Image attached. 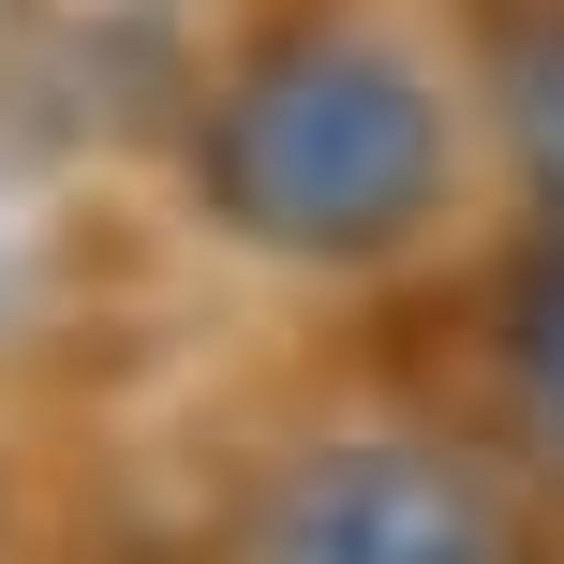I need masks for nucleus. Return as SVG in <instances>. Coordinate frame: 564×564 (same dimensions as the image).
Segmentation results:
<instances>
[{"label":"nucleus","instance_id":"obj_4","mask_svg":"<svg viewBox=\"0 0 564 564\" xmlns=\"http://www.w3.org/2000/svg\"><path fill=\"white\" fill-rule=\"evenodd\" d=\"M506 387H520V416H535V446L564 460V238H550L535 297H520V327H506Z\"/></svg>","mask_w":564,"mask_h":564},{"label":"nucleus","instance_id":"obj_3","mask_svg":"<svg viewBox=\"0 0 564 564\" xmlns=\"http://www.w3.org/2000/svg\"><path fill=\"white\" fill-rule=\"evenodd\" d=\"M490 105H506L520 194H535V208H550V238H564V0H535V15L490 45Z\"/></svg>","mask_w":564,"mask_h":564},{"label":"nucleus","instance_id":"obj_2","mask_svg":"<svg viewBox=\"0 0 564 564\" xmlns=\"http://www.w3.org/2000/svg\"><path fill=\"white\" fill-rule=\"evenodd\" d=\"M238 564H520V520L431 431H341L253 490Z\"/></svg>","mask_w":564,"mask_h":564},{"label":"nucleus","instance_id":"obj_1","mask_svg":"<svg viewBox=\"0 0 564 564\" xmlns=\"http://www.w3.org/2000/svg\"><path fill=\"white\" fill-rule=\"evenodd\" d=\"M194 178L253 253L357 268V253H401V238L446 224L460 119L431 89V59L387 45V30H282V45H253V75L208 105Z\"/></svg>","mask_w":564,"mask_h":564}]
</instances>
